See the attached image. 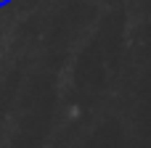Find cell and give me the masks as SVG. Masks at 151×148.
Returning <instances> with one entry per match:
<instances>
[{"instance_id": "obj_1", "label": "cell", "mask_w": 151, "mask_h": 148, "mask_svg": "<svg viewBox=\"0 0 151 148\" xmlns=\"http://www.w3.org/2000/svg\"><path fill=\"white\" fill-rule=\"evenodd\" d=\"M8 3H11V0H0V8H3V5H8Z\"/></svg>"}]
</instances>
